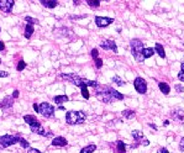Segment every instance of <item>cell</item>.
<instances>
[{"mask_svg": "<svg viewBox=\"0 0 184 153\" xmlns=\"http://www.w3.org/2000/svg\"><path fill=\"white\" fill-rule=\"evenodd\" d=\"M24 121L30 126V129H31V131H32L34 134H37V135H40V136H43V137H50V136H52L51 132H46V130L42 127L41 122L36 119L35 115H25V116H24Z\"/></svg>", "mask_w": 184, "mask_h": 153, "instance_id": "6da1fadb", "label": "cell"}, {"mask_svg": "<svg viewBox=\"0 0 184 153\" xmlns=\"http://www.w3.org/2000/svg\"><path fill=\"white\" fill-rule=\"evenodd\" d=\"M61 78L63 79H66V80H68L69 83H72V84H74L76 87H79V88H83V87H94V88H97L99 84L97 83V82H94V80H89V79H84L82 76H77V74H74V73H69V74H61Z\"/></svg>", "mask_w": 184, "mask_h": 153, "instance_id": "7a4b0ae2", "label": "cell"}, {"mask_svg": "<svg viewBox=\"0 0 184 153\" xmlns=\"http://www.w3.org/2000/svg\"><path fill=\"white\" fill-rule=\"evenodd\" d=\"M113 88L106 87V85H98L95 88V96L102 101V103H113L115 99L113 96Z\"/></svg>", "mask_w": 184, "mask_h": 153, "instance_id": "3957f363", "label": "cell"}, {"mask_svg": "<svg viewBox=\"0 0 184 153\" xmlns=\"http://www.w3.org/2000/svg\"><path fill=\"white\" fill-rule=\"evenodd\" d=\"M130 46H131V53L132 56L135 57V59L137 62H143L145 58H143V50H145V46H143V42L139 38H134L131 40L130 42Z\"/></svg>", "mask_w": 184, "mask_h": 153, "instance_id": "277c9868", "label": "cell"}, {"mask_svg": "<svg viewBox=\"0 0 184 153\" xmlns=\"http://www.w3.org/2000/svg\"><path fill=\"white\" fill-rule=\"evenodd\" d=\"M85 114L84 111H67L66 113V122L68 125H81L85 121Z\"/></svg>", "mask_w": 184, "mask_h": 153, "instance_id": "5b68a950", "label": "cell"}, {"mask_svg": "<svg viewBox=\"0 0 184 153\" xmlns=\"http://www.w3.org/2000/svg\"><path fill=\"white\" fill-rule=\"evenodd\" d=\"M20 136L19 135H4L0 136V150H5L13 145H16L20 142Z\"/></svg>", "mask_w": 184, "mask_h": 153, "instance_id": "8992f818", "label": "cell"}, {"mask_svg": "<svg viewBox=\"0 0 184 153\" xmlns=\"http://www.w3.org/2000/svg\"><path fill=\"white\" fill-rule=\"evenodd\" d=\"M39 114H41L43 117H52L55 114V108L50 104V103H46L43 101L40 104V111Z\"/></svg>", "mask_w": 184, "mask_h": 153, "instance_id": "52a82bcc", "label": "cell"}, {"mask_svg": "<svg viewBox=\"0 0 184 153\" xmlns=\"http://www.w3.org/2000/svg\"><path fill=\"white\" fill-rule=\"evenodd\" d=\"M134 87H135L136 92L140 93V94H146V92H147V83L145 82V79L141 78V76L135 78V80H134Z\"/></svg>", "mask_w": 184, "mask_h": 153, "instance_id": "ba28073f", "label": "cell"}, {"mask_svg": "<svg viewBox=\"0 0 184 153\" xmlns=\"http://www.w3.org/2000/svg\"><path fill=\"white\" fill-rule=\"evenodd\" d=\"M15 5V0H0V10L5 14H10Z\"/></svg>", "mask_w": 184, "mask_h": 153, "instance_id": "9c48e42d", "label": "cell"}, {"mask_svg": "<svg viewBox=\"0 0 184 153\" xmlns=\"http://www.w3.org/2000/svg\"><path fill=\"white\" fill-rule=\"evenodd\" d=\"M14 98L13 96H5L1 101H0V109L3 110V111H6V110H9V109H11L13 108V105H14Z\"/></svg>", "mask_w": 184, "mask_h": 153, "instance_id": "30bf717a", "label": "cell"}, {"mask_svg": "<svg viewBox=\"0 0 184 153\" xmlns=\"http://www.w3.org/2000/svg\"><path fill=\"white\" fill-rule=\"evenodd\" d=\"M100 47L104 48V50H110V51H113L114 53H118V46H116V43L114 42V41H111V40H104L100 42Z\"/></svg>", "mask_w": 184, "mask_h": 153, "instance_id": "8fae6325", "label": "cell"}, {"mask_svg": "<svg viewBox=\"0 0 184 153\" xmlns=\"http://www.w3.org/2000/svg\"><path fill=\"white\" fill-rule=\"evenodd\" d=\"M114 22V19L111 18H102V16H95V24L98 27H106L110 24Z\"/></svg>", "mask_w": 184, "mask_h": 153, "instance_id": "7c38bea8", "label": "cell"}, {"mask_svg": "<svg viewBox=\"0 0 184 153\" xmlns=\"http://www.w3.org/2000/svg\"><path fill=\"white\" fill-rule=\"evenodd\" d=\"M51 145L55 146V147H64V146L68 145V141H67V138H64V137H62V136H57V137H55V138L52 140Z\"/></svg>", "mask_w": 184, "mask_h": 153, "instance_id": "4fadbf2b", "label": "cell"}, {"mask_svg": "<svg viewBox=\"0 0 184 153\" xmlns=\"http://www.w3.org/2000/svg\"><path fill=\"white\" fill-rule=\"evenodd\" d=\"M40 3H41L42 6H45L47 9H53V8H56L58 5L57 0H41Z\"/></svg>", "mask_w": 184, "mask_h": 153, "instance_id": "5bb4252c", "label": "cell"}, {"mask_svg": "<svg viewBox=\"0 0 184 153\" xmlns=\"http://www.w3.org/2000/svg\"><path fill=\"white\" fill-rule=\"evenodd\" d=\"M34 32H35L34 26H31V25H26V27H25V32H24V36L29 40V38L32 37Z\"/></svg>", "mask_w": 184, "mask_h": 153, "instance_id": "9a60e30c", "label": "cell"}, {"mask_svg": "<svg viewBox=\"0 0 184 153\" xmlns=\"http://www.w3.org/2000/svg\"><path fill=\"white\" fill-rule=\"evenodd\" d=\"M69 100V98L67 95H57L53 98V101L56 103V104H58V105H61L63 103H67Z\"/></svg>", "mask_w": 184, "mask_h": 153, "instance_id": "2e32d148", "label": "cell"}, {"mask_svg": "<svg viewBox=\"0 0 184 153\" xmlns=\"http://www.w3.org/2000/svg\"><path fill=\"white\" fill-rule=\"evenodd\" d=\"M158 88H160V90L163 93L164 95H168L169 92H171V88H169V85L167 83H160L158 84Z\"/></svg>", "mask_w": 184, "mask_h": 153, "instance_id": "e0dca14e", "label": "cell"}, {"mask_svg": "<svg viewBox=\"0 0 184 153\" xmlns=\"http://www.w3.org/2000/svg\"><path fill=\"white\" fill-rule=\"evenodd\" d=\"M156 52L158 53V56L160 57H162V58H166V52H164V48H163V46L161 45V43H156Z\"/></svg>", "mask_w": 184, "mask_h": 153, "instance_id": "ac0fdd59", "label": "cell"}, {"mask_svg": "<svg viewBox=\"0 0 184 153\" xmlns=\"http://www.w3.org/2000/svg\"><path fill=\"white\" fill-rule=\"evenodd\" d=\"M95 151H97V146H95V145H89V146L82 148L79 153H93V152H95Z\"/></svg>", "mask_w": 184, "mask_h": 153, "instance_id": "d6986e66", "label": "cell"}, {"mask_svg": "<svg viewBox=\"0 0 184 153\" xmlns=\"http://www.w3.org/2000/svg\"><path fill=\"white\" fill-rule=\"evenodd\" d=\"M155 55V50L153 48H151V47H146L145 50H143V58L146 59V58H150L152 57Z\"/></svg>", "mask_w": 184, "mask_h": 153, "instance_id": "ffe728a7", "label": "cell"}, {"mask_svg": "<svg viewBox=\"0 0 184 153\" xmlns=\"http://www.w3.org/2000/svg\"><path fill=\"white\" fill-rule=\"evenodd\" d=\"M116 151H118V153L126 152V145L124 143L123 141H118V142H116Z\"/></svg>", "mask_w": 184, "mask_h": 153, "instance_id": "44dd1931", "label": "cell"}, {"mask_svg": "<svg viewBox=\"0 0 184 153\" xmlns=\"http://www.w3.org/2000/svg\"><path fill=\"white\" fill-rule=\"evenodd\" d=\"M25 21L27 22V25H31V26H34V25H39V24H40L39 20L35 19V18H31V16H26V18H25Z\"/></svg>", "mask_w": 184, "mask_h": 153, "instance_id": "7402d4cb", "label": "cell"}, {"mask_svg": "<svg viewBox=\"0 0 184 153\" xmlns=\"http://www.w3.org/2000/svg\"><path fill=\"white\" fill-rule=\"evenodd\" d=\"M132 135V137L135 138V141H139V140H142L143 138V132L142 131H139V130H135V131H132L131 132Z\"/></svg>", "mask_w": 184, "mask_h": 153, "instance_id": "603a6c76", "label": "cell"}, {"mask_svg": "<svg viewBox=\"0 0 184 153\" xmlns=\"http://www.w3.org/2000/svg\"><path fill=\"white\" fill-rule=\"evenodd\" d=\"M85 4L90 8H98L100 5V1L99 0H85Z\"/></svg>", "mask_w": 184, "mask_h": 153, "instance_id": "cb8c5ba5", "label": "cell"}, {"mask_svg": "<svg viewBox=\"0 0 184 153\" xmlns=\"http://www.w3.org/2000/svg\"><path fill=\"white\" fill-rule=\"evenodd\" d=\"M113 82H114V83H115L116 85H119V87H124V85L126 84V83L124 82L123 79H121L120 76H115L114 78H113Z\"/></svg>", "mask_w": 184, "mask_h": 153, "instance_id": "d4e9b609", "label": "cell"}, {"mask_svg": "<svg viewBox=\"0 0 184 153\" xmlns=\"http://www.w3.org/2000/svg\"><path fill=\"white\" fill-rule=\"evenodd\" d=\"M172 115H173V117H174V119H177L178 121H182V120L184 119V114H183V111H182V110L176 111V113H173Z\"/></svg>", "mask_w": 184, "mask_h": 153, "instance_id": "484cf974", "label": "cell"}, {"mask_svg": "<svg viewBox=\"0 0 184 153\" xmlns=\"http://www.w3.org/2000/svg\"><path fill=\"white\" fill-rule=\"evenodd\" d=\"M81 90H82L83 98H84L85 100H88V99L90 98V95H89V92H88V87H83V88H81Z\"/></svg>", "mask_w": 184, "mask_h": 153, "instance_id": "4316f807", "label": "cell"}, {"mask_svg": "<svg viewBox=\"0 0 184 153\" xmlns=\"http://www.w3.org/2000/svg\"><path fill=\"white\" fill-rule=\"evenodd\" d=\"M19 143H20V146L22 147V148H27V150L30 148V143H29V141H26V140L22 138V137L20 138V142H19Z\"/></svg>", "mask_w": 184, "mask_h": 153, "instance_id": "83f0119b", "label": "cell"}, {"mask_svg": "<svg viewBox=\"0 0 184 153\" xmlns=\"http://www.w3.org/2000/svg\"><path fill=\"white\" fill-rule=\"evenodd\" d=\"M123 115L126 117V119H131V117L135 115V111H132V110H124Z\"/></svg>", "mask_w": 184, "mask_h": 153, "instance_id": "f1b7e54d", "label": "cell"}, {"mask_svg": "<svg viewBox=\"0 0 184 153\" xmlns=\"http://www.w3.org/2000/svg\"><path fill=\"white\" fill-rule=\"evenodd\" d=\"M25 68H26V62H24V61L21 59L20 62H19V64H18V68H16V69H18V72H21V71H24Z\"/></svg>", "mask_w": 184, "mask_h": 153, "instance_id": "f546056e", "label": "cell"}, {"mask_svg": "<svg viewBox=\"0 0 184 153\" xmlns=\"http://www.w3.org/2000/svg\"><path fill=\"white\" fill-rule=\"evenodd\" d=\"M90 56L94 58V59H97V58H99V51L97 50V48H93L92 51H90Z\"/></svg>", "mask_w": 184, "mask_h": 153, "instance_id": "4dcf8cb0", "label": "cell"}, {"mask_svg": "<svg viewBox=\"0 0 184 153\" xmlns=\"http://www.w3.org/2000/svg\"><path fill=\"white\" fill-rule=\"evenodd\" d=\"M94 62H95V67H97L98 69L103 67V61L100 59V58H97V59H94Z\"/></svg>", "mask_w": 184, "mask_h": 153, "instance_id": "1f68e13d", "label": "cell"}, {"mask_svg": "<svg viewBox=\"0 0 184 153\" xmlns=\"http://www.w3.org/2000/svg\"><path fill=\"white\" fill-rule=\"evenodd\" d=\"M27 153H42V152L40 150H37V148H31V147H30V148L27 150Z\"/></svg>", "mask_w": 184, "mask_h": 153, "instance_id": "d6a6232c", "label": "cell"}, {"mask_svg": "<svg viewBox=\"0 0 184 153\" xmlns=\"http://www.w3.org/2000/svg\"><path fill=\"white\" fill-rule=\"evenodd\" d=\"M179 148H181V151L184 152V137L181 138V142H179Z\"/></svg>", "mask_w": 184, "mask_h": 153, "instance_id": "836d02e7", "label": "cell"}, {"mask_svg": "<svg viewBox=\"0 0 184 153\" xmlns=\"http://www.w3.org/2000/svg\"><path fill=\"white\" fill-rule=\"evenodd\" d=\"M19 95H20V92H19V90H18V89H15V90H14V93H13V98H14V99H16V98H19Z\"/></svg>", "mask_w": 184, "mask_h": 153, "instance_id": "e575fe53", "label": "cell"}, {"mask_svg": "<svg viewBox=\"0 0 184 153\" xmlns=\"http://www.w3.org/2000/svg\"><path fill=\"white\" fill-rule=\"evenodd\" d=\"M69 18H71L72 20L73 19L78 20V19H83V18H87V15H82V16H78V15H76V16H74V15H72V16H69Z\"/></svg>", "mask_w": 184, "mask_h": 153, "instance_id": "d590c367", "label": "cell"}, {"mask_svg": "<svg viewBox=\"0 0 184 153\" xmlns=\"http://www.w3.org/2000/svg\"><path fill=\"white\" fill-rule=\"evenodd\" d=\"M6 76H9V73H8V72L0 71V78H6Z\"/></svg>", "mask_w": 184, "mask_h": 153, "instance_id": "8d00e7d4", "label": "cell"}, {"mask_svg": "<svg viewBox=\"0 0 184 153\" xmlns=\"http://www.w3.org/2000/svg\"><path fill=\"white\" fill-rule=\"evenodd\" d=\"M178 79H179V80H182V82H184V72H179V74H178Z\"/></svg>", "mask_w": 184, "mask_h": 153, "instance_id": "74e56055", "label": "cell"}, {"mask_svg": "<svg viewBox=\"0 0 184 153\" xmlns=\"http://www.w3.org/2000/svg\"><path fill=\"white\" fill-rule=\"evenodd\" d=\"M141 145H142V146H148V145H150V141H148L147 138H145V140H142Z\"/></svg>", "mask_w": 184, "mask_h": 153, "instance_id": "f35d334b", "label": "cell"}, {"mask_svg": "<svg viewBox=\"0 0 184 153\" xmlns=\"http://www.w3.org/2000/svg\"><path fill=\"white\" fill-rule=\"evenodd\" d=\"M157 153H168V150L164 148V147H162V148H160V150L157 151Z\"/></svg>", "mask_w": 184, "mask_h": 153, "instance_id": "ab89813d", "label": "cell"}, {"mask_svg": "<svg viewBox=\"0 0 184 153\" xmlns=\"http://www.w3.org/2000/svg\"><path fill=\"white\" fill-rule=\"evenodd\" d=\"M32 106H34V110H35L36 113H39V111H40V106H39V105H37L36 103H35V104H34Z\"/></svg>", "mask_w": 184, "mask_h": 153, "instance_id": "60d3db41", "label": "cell"}, {"mask_svg": "<svg viewBox=\"0 0 184 153\" xmlns=\"http://www.w3.org/2000/svg\"><path fill=\"white\" fill-rule=\"evenodd\" d=\"M174 88H176V89H177L179 93H182V92H183V87H182V85H176Z\"/></svg>", "mask_w": 184, "mask_h": 153, "instance_id": "b9f144b4", "label": "cell"}, {"mask_svg": "<svg viewBox=\"0 0 184 153\" xmlns=\"http://www.w3.org/2000/svg\"><path fill=\"white\" fill-rule=\"evenodd\" d=\"M5 50V43L3 41H0V51H4Z\"/></svg>", "mask_w": 184, "mask_h": 153, "instance_id": "7bdbcfd3", "label": "cell"}, {"mask_svg": "<svg viewBox=\"0 0 184 153\" xmlns=\"http://www.w3.org/2000/svg\"><path fill=\"white\" fill-rule=\"evenodd\" d=\"M148 125H150V126H151L153 130H157V126H156V125H153V124H148Z\"/></svg>", "mask_w": 184, "mask_h": 153, "instance_id": "ee69618b", "label": "cell"}, {"mask_svg": "<svg viewBox=\"0 0 184 153\" xmlns=\"http://www.w3.org/2000/svg\"><path fill=\"white\" fill-rule=\"evenodd\" d=\"M181 69H182V72H184V63L181 64Z\"/></svg>", "mask_w": 184, "mask_h": 153, "instance_id": "f6af8a7d", "label": "cell"}, {"mask_svg": "<svg viewBox=\"0 0 184 153\" xmlns=\"http://www.w3.org/2000/svg\"><path fill=\"white\" fill-rule=\"evenodd\" d=\"M79 3H81V1H76V0H74V1H73V4H74V5H78V4H79Z\"/></svg>", "mask_w": 184, "mask_h": 153, "instance_id": "bcb514c9", "label": "cell"}, {"mask_svg": "<svg viewBox=\"0 0 184 153\" xmlns=\"http://www.w3.org/2000/svg\"><path fill=\"white\" fill-rule=\"evenodd\" d=\"M163 125H166V126H167V125H169V121H164Z\"/></svg>", "mask_w": 184, "mask_h": 153, "instance_id": "7dc6e473", "label": "cell"}, {"mask_svg": "<svg viewBox=\"0 0 184 153\" xmlns=\"http://www.w3.org/2000/svg\"><path fill=\"white\" fill-rule=\"evenodd\" d=\"M0 64H1V59H0Z\"/></svg>", "mask_w": 184, "mask_h": 153, "instance_id": "c3c4849f", "label": "cell"}, {"mask_svg": "<svg viewBox=\"0 0 184 153\" xmlns=\"http://www.w3.org/2000/svg\"><path fill=\"white\" fill-rule=\"evenodd\" d=\"M0 31H1V29H0Z\"/></svg>", "mask_w": 184, "mask_h": 153, "instance_id": "681fc988", "label": "cell"}]
</instances>
